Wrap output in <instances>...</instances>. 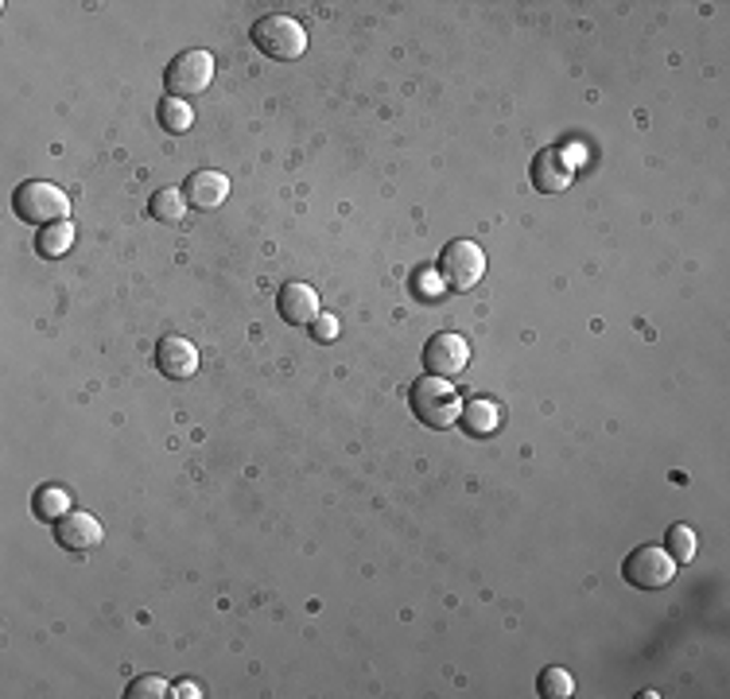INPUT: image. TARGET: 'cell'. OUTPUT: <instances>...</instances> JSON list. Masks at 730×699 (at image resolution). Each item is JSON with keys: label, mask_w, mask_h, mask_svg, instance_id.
<instances>
[{"label": "cell", "mask_w": 730, "mask_h": 699, "mask_svg": "<svg viewBox=\"0 0 730 699\" xmlns=\"http://www.w3.org/2000/svg\"><path fill=\"white\" fill-rule=\"evenodd\" d=\"M31 509H36L39 521L55 525V521H63L66 513H71V494H66L63 486H39V494H36V502H31Z\"/></svg>", "instance_id": "2e32d148"}, {"label": "cell", "mask_w": 730, "mask_h": 699, "mask_svg": "<svg viewBox=\"0 0 730 699\" xmlns=\"http://www.w3.org/2000/svg\"><path fill=\"white\" fill-rule=\"evenodd\" d=\"M277 311H280V319H284L287 326H311L315 315H319V296H315L311 284H299V280H292V284H284V288H280Z\"/></svg>", "instance_id": "8fae6325"}, {"label": "cell", "mask_w": 730, "mask_h": 699, "mask_svg": "<svg viewBox=\"0 0 730 699\" xmlns=\"http://www.w3.org/2000/svg\"><path fill=\"white\" fill-rule=\"evenodd\" d=\"M439 276H444L447 288H459V292L478 288L482 276H486V253H482V245L466 242V237L451 242L444 249V257H439Z\"/></svg>", "instance_id": "8992f818"}, {"label": "cell", "mask_w": 730, "mask_h": 699, "mask_svg": "<svg viewBox=\"0 0 730 699\" xmlns=\"http://www.w3.org/2000/svg\"><path fill=\"white\" fill-rule=\"evenodd\" d=\"M183 195L194 210H214V206H222L226 195H230V179H226L222 171H210V168L194 171V176L187 179Z\"/></svg>", "instance_id": "7c38bea8"}, {"label": "cell", "mask_w": 730, "mask_h": 699, "mask_svg": "<svg viewBox=\"0 0 730 699\" xmlns=\"http://www.w3.org/2000/svg\"><path fill=\"white\" fill-rule=\"evenodd\" d=\"M187 195L179 191V186H164V191H156L152 195V203H149V218L152 222H159V225H179L183 222V215H187Z\"/></svg>", "instance_id": "5bb4252c"}, {"label": "cell", "mask_w": 730, "mask_h": 699, "mask_svg": "<svg viewBox=\"0 0 730 699\" xmlns=\"http://www.w3.org/2000/svg\"><path fill=\"white\" fill-rule=\"evenodd\" d=\"M156 117H159V129L171 132V137H179V132H187L194 125L191 102H179V98H167V102H159Z\"/></svg>", "instance_id": "e0dca14e"}, {"label": "cell", "mask_w": 730, "mask_h": 699, "mask_svg": "<svg viewBox=\"0 0 730 699\" xmlns=\"http://www.w3.org/2000/svg\"><path fill=\"white\" fill-rule=\"evenodd\" d=\"M311 338H315V342H334V338H338V319L319 311V315H315V323H311Z\"/></svg>", "instance_id": "7402d4cb"}, {"label": "cell", "mask_w": 730, "mask_h": 699, "mask_svg": "<svg viewBox=\"0 0 730 699\" xmlns=\"http://www.w3.org/2000/svg\"><path fill=\"white\" fill-rule=\"evenodd\" d=\"M412 292H417V299H444L447 296V284L444 276H439V269H417V276H412Z\"/></svg>", "instance_id": "ffe728a7"}, {"label": "cell", "mask_w": 730, "mask_h": 699, "mask_svg": "<svg viewBox=\"0 0 730 699\" xmlns=\"http://www.w3.org/2000/svg\"><path fill=\"white\" fill-rule=\"evenodd\" d=\"M575 179V164L560 148H545L533 159V186L540 195H564Z\"/></svg>", "instance_id": "9c48e42d"}, {"label": "cell", "mask_w": 730, "mask_h": 699, "mask_svg": "<svg viewBox=\"0 0 730 699\" xmlns=\"http://www.w3.org/2000/svg\"><path fill=\"white\" fill-rule=\"evenodd\" d=\"M695 548H700V541H695V529H692V525H673V529H668V548L665 552L676 559V568L692 564Z\"/></svg>", "instance_id": "ac0fdd59"}, {"label": "cell", "mask_w": 730, "mask_h": 699, "mask_svg": "<svg viewBox=\"0 0 730 699\" xmlns=\"http://www.w3.org/2000/svg\"><path fill=\"white\" fill-rule=\"evenodd\" d=\"M540 696H545V699H572L575 696L572 672H564V669H545V672H540Z\"/></svg>", "instance_id": "d6986e66"}, {"label": "cell", "mask_w": 730, "mask_h": 699, "mask_svg": "<svg viewBox=\"0 0 730 699\" xmlns=\"http://www.w3.org/2000/svg\"><path fill=\"white\" fill-rule=\"evenodd\" d=\"M102 521L93 517V513H78V509H71L63 517V521H55V541L63 544V548H71V552H90V548H98L102 544Z\"/></svg>", "instance_id": "30bf717a"}, {"label": "cell", "mask_w": 730, "mask_h": 699, "mask_svg": "<svg viewBox=\"0 0 730 699\" xmlns=\"http://www.w3.org/2000/svg\"><path fill=\"white\" fill-rule=\"evenodd\" d=\"M676 559L668 556L665 548H656V544H641V548L629 552V559L622 564V575H626L629 587L638 591H661L668 587L676 579Z\"/></svg>", "instance_id": "5b68a950"}, {"label": "cell", "mask_w": 730, "mask_h": 699, "mask_svg": "<svg viewBox=\"0 0 730 699\" xmlns=\"http://www.w3.org/2000/svg\"><path fill=\"white\" fill-rule=\"evenodd\" d=\"M71 245H75V225H71V222L43 225V230L36 233V253H39V257H47V261H59V257H66V253H71Z\"/></svg>", "instance_id": "9a60e30c"}, {"label": "cell", "mask_w": 730, "mask_h": 699, "mask_svg": "<svg viewBox=\"0 0 730 699\" xmlns=\"http://www.w3.org/2000/svg\"><path fill=\"white\" fill-rule=\"evenodd\" d=\"M253 43H257L260 55L277 59V63H296L307 51V31L299 20L284 16V12H272V16H260L253 24Z\"/></svg>", "instance_id": "7a4b0ae2"}, {"label": "cell", "mask_w": 730, "mask_h": 699, "mask_svg": "<svg viewBox=\"0 0 730 699\" xmlns=\"http://www.w3.org/2000/svg\"><path fill=\"white\" fill-rule=\"evenodd\" d=\"M171 696L176 699H198L203 691H198V684L194 681H179V684H171Z\"/></svg>", "instance_id": "603a6c76"}, {"label": "cell", "mask_w": 730, "mask_h": 699, "mask_svg": "<svg viewBox=\"0 0 730 699\" xmlns=\"http://www.w3.org/2000/svg\"><path fill=\"white\" fill-rule=\"evenodd\" d=\"M164 696H171V684L159 681V676H140L129 688V699H164Z\"/></svg>", "instance_id": "44dd1931"}, {"label": "cell", "mask_w": 730, "mask_h": 699, "mask_svg": "<svg viewBox=\"0 0 730 699\" xmlns=\"http://www.w3.org/2000/svg\"><path fill=\"white\" fill-rule=\"evenodd\" d=\"M466 365H471V342H466L462 335H454V331H439V335L427 338L424 370L432 373V377L451 381V377H459Z\"/></svg>", "instance_id": "52a82bcc"}, {"label": "cell", "mask_w": 730, "mask_h": 699, "mask_svg": "<svg viewBox=\"0 0 730 699\" xmlns=\"http://www.w3.org/2000/svg\"><path fill=\"white\" fill-rule=\"evenodd\" d=\"M156 365L171 381H191L194 373H198V350H194L191 338L167 335L156 342Z\"/></svg>", "instance_id": "ba28073f"}, {"label": "cell", "mask_w": 730, "mask_h": 699, "mask_svg": "<svg viewBox=\"0 0 730 699\" xmlns=\"http://www.w3.org/2000/svg\"><path fill=\"white\" fill-rule=\"evenodd\" d=\"M16 215L28 225H55V222H71V198L59 191L55 183H43V179H31V183L16 186Z\"/></svg>", "instance_id": "3957f363"}, {"label": "cell", "mask_w": 730, "mask_h": 699, "mask_svg": "<svg viewBox=\"0 0 730 699\" xmlns=\"http://www.w3.org/2000/svg\"><path fill=\"white\" fill-rule=\"evenodd\" d=\"M501 404L498 401H486V397H474V401H466L462 404V412H459V424H462V431L471 439H490V436H498L501 431Z\"/></svg>", "instance_id": "4fadbf2b"}, {"label": "cell", "mask_w": 730, "mask_h": 699, "mask_svg": "<svg viewBox=\"0 0 730 699\" xmlns=\"http://www.w3.org/2000/svg\"><path fill=\"white\" fill-rule=\"evenodd\" d=\"M408 404H412L420 424H427V428H435V431L454 428V424H459V412H462L459 389H454L451 381H444V377H432V373H424L420 381H412Z\"/></svg>", "instance_id": "6da1fadb"}, {"label": "cell", "mask_w": 730, "mask_h": 699, "mask_svg": "<svg viewBox=\"0 0 730 699\" xmlns=\"http://www.w3.org/2000/svg\"><path fill=\"white\" fill-rule=\"evenodd\" d=\"M164 82H167V98H179V102L198 98V93H206L214 82V55L210 51L191 47V51H183V55L171 59Z\"/></svg>", "instance_id": "277c9868"}]
</instances>
